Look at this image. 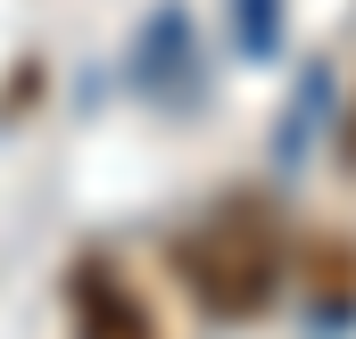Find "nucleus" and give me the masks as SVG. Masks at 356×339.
<instances>
[{"label":"nucleus","mask_w":356,"mask_h":339,"mask_svg":"<svg viewBox=\"0 0 356 339\" xmlns=\"http://www.w3.org/2000/svg\"><path fill=\"white\" fill-rule=\"evenodd\" d=\"M175 265H182V290H191L207 315H224V323L257 315L273 290H282V240H273V224L249 199H232V207H216L199 232H182Z\"/></svg>","instance_id":"f257e3e1"},{"label":"nucleus","mask_w":356,"mask_h":339,"mask_svg":"<svg viewBox=\"0 0 356 339\" xmlns=\"http://www.w3.org/2000/svg\"><path fill=\"white\" fill-rule=\"evenodd\" d=\"M75 323H83V339H149V306L91 256V265H75Z\"/></svg>","instance_id":"f03ea898"}]
</instances>
